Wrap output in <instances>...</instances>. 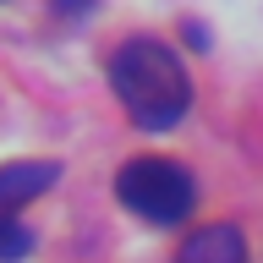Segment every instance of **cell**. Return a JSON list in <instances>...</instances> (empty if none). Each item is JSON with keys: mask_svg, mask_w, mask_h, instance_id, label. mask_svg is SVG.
Returning <instances> with one entry per match:
<instances>
[{"mask_svg": "<svg viewBox=\"0 0 263 263\" xmlns=\"http://www.w3.org/2000/svg\"><path fill=\"white\" fill-rule=\"evenodd\" d=\"M110 88L143 132H170L192 110V77L170 44L159 39H126L110 55Z\"/></svg>", "mask_w": 263, "mask_h": 263, "instance_id": "cell-1", "label": "cell"}, {"mask_svg": "<svg viewBox=\"0 0 263 263\" xmlns=\"http://www.w3.org/2000/svg\"><path fill=\"white\" fill-rule=\"evenodd\" d=\"M115 197H121L137 219H148V225H181V219L192 214V203H197V181H192L186 164L143 154V159L121 164Z\"/></svg>", "mask_w": 263, "mask_h": 263, "instance_id": "cell-2", "label": "cell"}, {"mask_svg": "<svg viewBox=\"0 0 263 263\" xmlns=\"http://www.w3.org/2000/svg\"><path fill=\"white\" fill-rule=\"evenodd\" d=\"M55 176H61V164H49V159H11V164H0V219H11L22 203H33L39 192H49Z\"/></svg>", "mask_w": 263, "mask_h": 263, "instance_id": "cell-3", "label": "cell"}, {"mask_svg": "<svg viewBox=\"0 0 263 263\" xmlns=\"http://www.w3.org/2000/svg\"><path fill=\"white\" fill-rule=\"evenodd\" d=\"M176 263H252V258H247V236L236 225H203L181 241Z\"/></svg>", "mask_w": 263, "mask_h": 263, "instance_id": "cell-4", "label": "cell"}, {"mask_svg": "<svg viewBox=\"0 0 263 263\" xmlns=\"http://www.w3.org/2000/svg\"><path fill=\"white\" fill-rule=\"evenodd\" d=\"M28 252H33L28 225H16V219H0V263H22Z\"/></svg>", "mask_w": 263, "mask_h": 263, "instance_id": "cell-5", "label": "cell"}]
</instances>
